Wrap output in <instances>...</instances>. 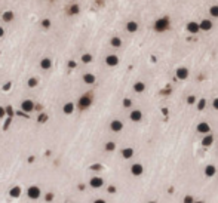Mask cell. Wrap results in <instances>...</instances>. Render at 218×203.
Masks as SVG:
<instances>
[{
  "label": "cell",
  "mask_w": 218,
  "mask_h": 203,
  "mask_svg": "<svg viewBox=\"0 0 218 203\" xmlns=\"http://www.w3.org/2000/svg\"><path fill=\"white\" fill-rule=\"evenodd\" d=\"M27 196L31 199V200H37L40 196H42V190L37 187V185H31L27 188Z\"/></svg>",
  "instance_id": "6da1fadb"
},
{
  "label": "cell",
  "mask_w": 218,
  "mask_h": 203,
  "mask_svg": "<svg viewBox=\"0 0 218 203\" xmlns=\"http://www.w3.org/2000/svg\"><path fill=\"white\" fill-rule=\"evenodd\" d=\"M91 104H92L91 95H89V93H88V95H83L80 100H79V108H80V110H86Z\"/></svg>",
  "instance_id": "7a4b0ae2"
},
{
  "label": "cell",
  "mask_w": 218,
  "mask_h": 203,
  "mask_svg": "<svg viewBox=\"0 0 218 203\" xmlns=\"http://www.w3.org/2000/svg\"><path fill=\"white\" fill-rule=\"evenodd\" d=\"M89 184H91L92 188H101V187L104 185V180L103 178H100V177H93V178H91Z\"/></svg>",
  "instance_id": "3957f363"
},
{
  "label": "cell",
  "mask_w": 218,
  "mask_h": 203,
  "mask_svg": "<svg viewBox=\"0 0 218 203\" xmlns=\"http://www.w3.org/2000/svg\"><path fill=\"white\" fill-rule=\"evenodd\" d=\"M131 172H132V175H135V177H139V175L144 172V168H142V165H139V163H135V165H132V166H131Z\"/></svg>",
  "instance_id": "277c9868"
},
{
  "label": "cell",
  "mask_w": 218,
  "mask_h": 203,
  "mask_svg": "<svg viewBox=\"0 0 218 203\" xmlns=\"http://www.w3.org/2000/svg\"><path fill=\"white\" fill-rule=\"evenodd\" d=\"M21 108H23L24 111L30 113V111H33V110H34V104H33V101H30V100H25V101L21 104Z\"/></svg>",
  "instance_id": "5b68a950"
},
{
  "label": "cell",
  "mask_w": 218,
  "mask_h": 203,
  "mask_svg": "<svg viewBox=\"0 0 218 203\" xmlns=\"http://www.w3.org/2000/svg\"><path fill=\"white\" fill-rule=\"evenodd\" d=\"M110 128H111V131L119 132V131H122L123 124H122V122H119V120H113V122H111V124H110Z\"/></svg>",
  "instance_id": "8992f818"
},
{
  "label": "cell",
  "mask_w": 218,
  "mask_h": 203,
  "mask_svg": "<svg viewBox=\"0 0 218 203\" xmlns=\"http://www.w3.org/2000/svg\"><path fill=\"white\" fill-rule=\"evenodd\" d=\"M62 111L65 114H71L74 111V104H73V102H67V104L62 107Z\"/></svg>",
  "instance_id": "52a82bcc"
},
{
  "label": "cell",
  "mask_w": 218,
  "mask_h": 203,
  "mask_svg": "<svg viewBox=\"0 0 218 203\" xmlns=\"http://www.w3.org/2000/svg\"><path fill=\"white\" fill-rule=\"evenodd\" d=\"M40 67L43 68V70H49V68L52 67V61H51L49 58H45V59H42V62H40Z\"/></svg>",
  "instance_id": "ba28073f"
},
{
  "label": "cell",
  "mask_w": 218,
  "mask_h": 203,
  "mask_svg": "<svg viewBox=\"0 0 218 203\" xmlns=\"http://www.w3.org/2000/svg\"><path fill=\"white\" fill-rule=\"evenodd\" d=\"M122 156H123V159H131L134 156V150H132V148H123Z\"/></svg>",
  "instance_id": "9c48e42d"
},
{
  "label": "cell",
  "mask_w": 218,
  "mask_h": 203,
  "mask_svg": "<svg viewBox=\"0 0 218 203\" xmlns=\"http://www.w3.org/2000/svg\"><path fill=\"white\" fill-rule=\"evenodd\" d=\"M83 80H85V83L92 85V83L95 82V76H93V74H91V73H88V74H85V76H83Z\"/></svg>",
  "instance_id": "30bf717a"
},
{
  "label": "cell",
  "mask_w": 218,
  "mask_h": 203,
  "mask_svg": "<svg viewBox=\"0 0 218 203\" xmlns=\"http://www.w3.org/2000/svg\"><path fill=\"white\" fill-rule=\"evenodd\" d=\"M205 175H206V177H214V175H215V166H212V165L206 166V169H205Z\"/></svg>",
  "instance_id": "8fae6325"
},
{
  "label": "cell",
  "mask_w": 218,
  "mask_h": 203,
  "mask_svg": "<svg viewBox=\"0 0 218 203\" xmlns=\"http://www.w3.org/2000/svg\"><path fill=\"white\" fill-rule=\"evenodd\" d=\"M9 194H11L12 197H19L21 196V188L19 187H13V188H11Z\"/></svg>",
  "instance_id": "7c38bea8"
},
{
  "label": "cell",
  "mask_w": 218,
  "mask_h": 203,
  "mask_svg": "<svg viewBox=\"0 0 218 203\" xmlns=\"http://www.w3.org/2000/svg\"><path fill=\"white\" fill-rule=\"evenodd\" d=\"M3 19H5L6 23H11L12 19H13V12H11V11L5 12V13H3Z\"/></svg>",
  "instance_id": "4fadbf2b"
},
{
  "label": "cell",
  "mask_w": 218,
  "mask_h": 203,
  "mask_svg": "<svg viewBox=\"0 0 218 203\" xmlns=\"http://www.w3.org/2000/svg\"><path fill=\"white\" fill-rule=\"evenodd\" d=\"M105 61H107V64H108V65H116V64H117V58L113 57V55L107 57V59H105Z\"/></svg>",
  "instance_id": "5bb4252c"
},
{
  "label": "cell",
  "mask_w": 218,
  "mask_h": 203,
  "mask_svg": "<svg viewBox=\"0 0 218 203\" xmlns=\"http://www.w3.org/2000/svg\"><path fill=\"white\" fill-rule=\"evenodd\" d=\"M202 144H203V147H209L211 144H212V136H211V135L206 136V138L202 141Z\"/></svg>",
  "instance_id": "9a60e30c"
},
{
  "label": "cell",
  "mask_w": 218,
  "mask_h": 203,
  "mask_svg": "<svg viewBox=\"0 0 218 203\" xmlns=\"http://www.w3.org/2000/svg\"><path fill=\"white\" fill-rule=\"evenodd\" d=\"M131 119H132V120H135V122H138V120L141 119V113H139V111H132Z\"/></svg>",
  "instance_id": "2e32d148"
},
{
  "label": "cell",
  "mask_w": 218,
  "mask_h": 203,
  "mask_svg": "<svg viewBox=\"0 0 218 203\" xmlns=\"http://www.w3.org/2000/svg\"><path fill=\"white\" fill-rule=\"evenodd\" d=\"M37 83H39V80L36 79V77H31V79L28 80V86H30V88H36Z\"/></svg>",
  "instance_id": "e0dca14e"
},
{
  "label": "cell",
  "mask_w": 218,
  "mask_h": 203,
  "mask_svg": "<svg viewBox=\"0 0 218 203\" xmlns=\"http://www.w3.org/2000/svg\"><path fill=\"white\" fill-rule=\"evenodd\" d=\"M114 148H116L114 142H107V144H105V150H107V151H113Z\"/></svg>",
  "instance_id": "ac0fdd59"
},
{
  "label": "cell",
  "mask_w": 218,
  "mask_h": 203,
  "mask_svg": "<svg viewBox=\"0 0 218 203\" xmlns=\"http://www.w3.org/2000/svg\"><path fill=\"white\" fill-rule=\"evenodd\" d=\"M82 61L88 64V62H91V61H92V57L89 55V54H86V55H83V57H82Z\"/></svg>",
  "instance_id": "d6986e66"
},
{
  "label": "cell",
  "mask_w": 218,
  "mask_h": 203,
  "mask_svg": "<svg viewBox=\"0 0 218 203\" xmlns=\"http://www.w3.org/2000/svg\"><path fill=\"white\" fill-rule=\"evenodd\" d=\"M45 199H46V202H52V200H54V194H52V193H47L45 196Z\"/></svg>",
  "instance_id": "ffe728a7"
},
{
  "label": "cell",
  "mask_w": 218,
  "mask_h": 203,
  "mask_svg": "<svg viewBox=\"0 0 218 203\" xmlns=\"http://www.w3.org/2000/svg\"><path fill=\"white\" fill-rule=\"evenodd\" d=\"M184 203H195V200H193L192 196H185L184 197Z\"/></svg>",
  "instance_id": "44dd1931"
},
{
  "label": "cell",
  "mask_w": 218,
  "mask_h": 203,
  "mask_svg": "<svg viewBox=\"0 0 218 203\" xmlns=\"http://www.w3.org/2000/svg\"><path fill=\"white\" fill-rule=\"evenodd\" d=\"M199 131L206 132V131H209V128H208V124H200V126H199Z\"/></svg>",
  "instance_id": "7402d4cb"
},
{
  "label": "cell",
  "mask_w": 218,
  "mask_h": 203,
  "mask_svg": "<svg viewBox=\"0 0 218 203\" xmlns=\"http://www.w3.org/2000/svg\"><path fill=\"white\" fill-rule=\"evenodd\" d=\"M142 89H144L142 83H137V85H135V90H137V92H141Z\"/></svg>",
  "instance_id": "603a6c76"
},
{
  "label": "cell",
  "mask_w": 218,
  "mask_h": 203,
  "mask_svg": "<svg viewBox=\"0 0 218 203\" xmlns=\"http://www.w3.org/2000/svg\"><path fill=\"white\" fill-rule=\"evenodd\" d=\"M111 45L113 46H120V40H119V39H113V40H111Z\"/></svg>",
  "instance_id": "cb8c5ba5"
},
{
  "label": "cell",
  "mask_w": 218,
  "mask_h": 203,
  "mask_svg": "<svg viewBox=\"0 0 218 203\" xmlns=\"http://www.w3.org/2000/svg\"><path fill=\"white\" fill-rule=\"evenodd\" d=\"M42 24H43V27H45V28H49V27H51V21H49V19H45Z\"/></svg>",
  "instance_id": "d4e9b609"
},
{
  "label": "cell",
  "mask_w": 218,
  "mask_h": 203,
  "mask_svg": "<svg viewBox=\"0 0 218 203\" xmlns=\"http://www.w3.org/2000/svg\"><path fill=\"white\" fill-rule=\"evenodd\" d=\"M46 119H47V116H46V114H42V116L39 117V122H40V123H43V122H45Z\"/></svg>",
  "instance_id": "484cf974"
},
{
  "label": "cell",
  "mask_w": 218,
  "mask_h": 203,
  "mask_svg": "<svg viewBox=\"0 0 218 203\" xmlns=\"http://www.w3.org/2000/svg\"><path fill=\"white\" fill-rule=\"evenodd\" d=\"M108 193H111V194H113V193H116V187L110 185V187H108Z\"/></svg>",
  "instance_id": "4316f807"
},
{
  "label": "cell",
  "mask_w": 218,
  "mask_h": 203,
  "mask_svg": "<svg viewBox=\"0 0 218 203\" xmlns=\"http://www.w3.org/2000/svg\"><path fill=\"white\" fill-rule=\"evenodd\" d=\"M71 13H76V12H77V6H76V5H74V6H71Z\"/></svg>",
  "instance_id": "83f0119b"
},
{
  "label": "cell",
  "mask_w": 218,
  "mask_h": 203,
  "mask_svg": "<svg viewBox=\"0 0 218 203\" xmlns=\"http://www.w3.org/2000/svg\"><path fill=\"white\" fill-rule=\"evenodd\" d=\"M69 67H70V68H74V67H76V62H74V61H70V62H69Z\"/></svg>",
  "instance_id": "f1b7e54d"
},
{
  "label": "cell",
  "mask_w": 218,
  "mask_h": 203,
  "mask_svg": "<svg viewBox=\"0 0 218 203\" xmlns=\"http://www.w3.org/2000/svg\"><path fill=\"white\" fill-rule=\"evenodd\" d=\"M100 168H101L100 165H93V166H92L91 169H92V170H100Z\"/></svg>",
  "instance_id": "f546056e"
},
{
  "label": "cell",
  "mask_w": 218,
  "mask_h": 203,
  "mask_svg": "<svg viewBox=\"0 0 218 203\" xmlns=\"http://www.w3.org/2000/svg\"><path fill=\"white\" fill-rule=\"evenodd\" d=\"M3 116H5V108L0 107V117H3Z\"/></svg>",
  "instance_id": "4dcf8cb0"
},
{
  "label": "cell",
  "mask_w": 218,
  "mask_h": 203,
  "mask_svg": "<svg viewBox=\"0 0 218 203\" xmlns=\"http://www.w3.org/2000/svg\"><path fill=\"white\" fill-rule=\"evenodd\" d=\"M93 203H107V202H105V200H103V199H97Z\"/></svg>",
  "instance_id": "1f68e13d"
},
{
  "label": "cell",
  "mask_w": 218,
  "mask_h": 203,
  "mask_svg": "<svg viewBox=\"0 0 218 203\" xmlns=\"http://www.w3.org/2000/svg\"><path fill=\"white\" fill-rule=\"evenodd\" d=\"M3 34H5V30H3V28L0 27V37H3Z\"/></svg>",
  "instance_id": "d6a6232c"
},
{
  "label": "cell",
  "mask_w": 218,
  "mask_h": 203,
  "mask_svg": "<svg viewBox=\"0 0 218 203\" xmlns=\"http://www.w3.org/2000/svg\"><path fill=\"white\" fill-rule=\"evenodd\" d=\"M125 105H126V107L128 105H131V101H129V100H125Z\"/></svg>",
  "instance_id": "836d02e7"
},
{
  "label": "cell",
  "mask_w": 218,
  "mask_h": 203,
  "mask_svg": "<svg viewBox=\"0 0 218 203\" xmlns=\"http://www.w3.org/2000/svg\"><path fill=\"white\" fill-rule=\"evenodd\" d=\"M215 107H217V108H218V100H217V101H215Z\"/></svg>",
  "instance_id": "e575fe53"
},
{
  "label": "cell",
  "mask_w": 218,
  "mask_h": 203,
  "mask_svg": "<svg viewBox=\"0 0 218 203\" xmlns=\"http://www.w3.org/2000/svg\"><path fill=\"white\" fill-rule=\"evenodd\" d=\"M195 203H205V202H195Z\"/></svg>",
  "instance_id": "d590c367"
},
{
  "label": "cell",
  "mask_w": 218,
  "mask_h": 203,
  "mask_svg": "<svg viewBox=\"0 0 218 203\" xmlns=\"http://www.w3.org/2000/svg\"><path fill=\"white\" fill-rule=\"evenodd\" d=\"M150 203H156V202H150Z\"/></svg>",
  "instance_id": "8d00e7d4"
}]
</instances>
